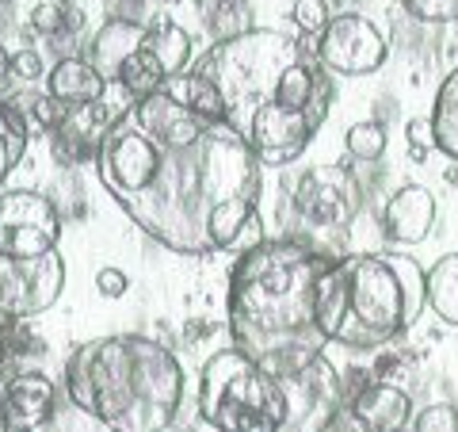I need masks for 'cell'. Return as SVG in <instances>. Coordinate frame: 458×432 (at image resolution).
Wrapping results in <instances>:
<instances>
[{
	"label": "cell",
	"instance_id": "1",
	"mask_svg": "<svg viewBox=\"0 0 458 432\" xmlns=\"http://www.w3.org/2000/svg\"><path fill=\"white\" fill-rule=\"evenodd\" d=\"M107 195L165 249H229L260 203L264 165L225 119H207L161 89L126 108L96 150Z\"/></svg>",
	"mask_w": 458,
	"mask_h": 432
},
{
	"label": "cell",
	"instance_id": "2",
	"mask_svg": "<svg viewBox=\"0 0 458 432\" xmlns=\"http://www.w3.org/2000/svg\"><path fill=\"white\" fill-rule=\"evenodd\" d=\"M199 73L214 81L225 123L252 146L264 168L298 161L328 115V77L298 50L291 35L252 31L214 42L199 62Z\"/></svg>",
	"mask_w": 458,
	"mask_h": 432
},
{
	"label": "cell",
	"instance_id": "3",
	"mask_svg": "<svg viewBox=\"0 0 458 432\" xmlns=\"http://www.w3.org/2000/svg\"><path fill=\"white\" fill-rule=\"evenodd\" d=\"M336 256L310 249L298 238H267L241 253L229 276V337L267 376L302 364L325 349L313 322V302L325 268Z\"/></svg>",
	"mask_w": 458,
	"mask_h": 432
},
{
	"label": "cell",
	"instance_id": "4",
	"mask_svg": "<svg viewBox=\"0 0 458 432\" xmlns=\"http://www.w3.org/2000/svg\"><path fill=\"white\" fill-rule=\"evenodd\" d=\"M65 394L107 432H168L183 406V367L146 333L96 337L65 359Z\"/></svg>",
	"mask_w": 458,
	"mask_h": 432
},
{
	"label": "cell",
	"instance_id": "5",
	"mask_svg": "<svg viewBox=\"0 0 458 432\" xmlns=\"http://www.w3.org/2000/svg\"><path fill=\"white\" fill-rule=\"evenodd\" d=\"M424 272L409 253H348L325 268L313 322L325 344L386 349L405 337L428 307Z\"/></svg>",
	"mask_w": 458,
	"mask_h": 432
},
{
	"label": "cell",
	"instance_id": "6",
	"mask_svg": "<svg viewBox=\"0 0 458 432\" xmlns=\"http://www.w3.org/2000/svg\"><path fill=\"white\" fill-rule=\"evenodd\" d=\"M199 417L214 432H279L283 391L276 376L229 344L199 371Z\"/></svg>",
	"mask_w": 458,
	"mask_h": 432
},
{
	"label": "cell",
	"instance_id": "7",
	"mask_svg": "<svg viewBox=\"0 0 458 432\" xmlns=\"http://www.w3.org/2000/svg\"><path fill=\"white\" fill-rule=\"evenodd\" d=\"M283 391V425L279 432H328L344 413V383L340 371L328 364L325 352L302 359L276 376Z\"/></svg>",
	"mask_w": 458,
	"mask_h": 432
},
{
	"label": "cell",
	"instance_id": "8",
	"mask_svg": "<svg viewBox=\"0 0 458 432\" xmlns=\"http://www.w3.org/2000/svg\"><path fill=\"white\" fill-rule=\"evenodd\" d=\"M363 184L348 165H318L302 172L291 188V211L310 229L321 234H340L363 211Z\"/></svg>",
	"mask_w": 458,
	"mask_h": 432
},
{
	"label": "cell",
	"instance_id": "9",
	"mask_svg": "<svg viewBox=\"0 0 458 432\" xmlns=\"http://www.w3.org/2000/svg\"><path fill=\"white\" fill-rule=\"evenodd\" d=\"M65 287L62 256H8L0 253V322L16 325L47 314Z\"/></svg>",
	"mask_w": 458,
	"mask_h": 432
},
{
	"label": "cell",
	"instance_id": "10",
	"mask_svg": "<svg viewBox=\"0 0 458 432\" xmlns=\"http://www.w3.org/2000/svg\"><path fill=\"white\" fill-rule=\"evenodd\" d=\"M386 57H390V42L382 27L360 12L333 16L318 39V65L336 77H367L386 65Z\"/></svg>",
	"mask_w": 458,
	"mask_h": 432
},
{
	"label": "cell",
	"instance_id": "11",
	"mask_svg": "<svg viewBox=\"0 0 458 432\" xmlns=\"http://www.w3.org/2000/svg\"><path fill=\"white\" fill-rule=\"evenodd\" d=\"M62 238V214L54 199L31 188L0 192V253L8 256H47Z\"/></svg>",
	"mask_w": 458,
	"mask_h": 432
},
{
	"label": "cell",
	"instance_id": "12",
	"mask_svg": "<svg viewBox=\"0 0 458 432\" xmlns=\"http://www.w3.org/2000/svg\"><path fill=\"white\" fill-rule=\"evenodd\" d=\"M57 413V386L47 371H12L0 379V425L4 432H38Z\"/></svg>",
	"mask_w": 458,
	"mask_h": 432
},
{
	"label": "cell",
	"instance_id": "13",
	"mask_svg": "<svg viewBox=\"0 0 458 432\" xmlns=\"http://www.w3.org/2000/svg\"><path fill=\"white\" fill-rule=\"evenodd\" d=\"M382 234L394 245H420L436 226V195L424 184H405L382 207Z\"/></svg>",
	"mask_w": 458,
	"mask_h": 432
},
{
	"label": "cell",
	"instance_id": "14",
	"mask_svg": "<svg viewBox=\"0 0 458 432\" xmlns=\"http://www.w3.org/2000/svg\"><path fill=\"white\" fill-rule=\"evenodd\" d=\"M146 27H141L138 20L131 16H114L107 20L99 31L92 35L89 42V65L96 69L99 77H104V84H119V73H123V65L131 62V57L146 47Z\"/></svg>",
	"mask_w": 458,
	"mask_h": 432
},
{
	"label": "cell",
	"instance_id": "15",
	"mask_svg": "<svg viewBox=\"0 0 458 432\" xmlns=\"http://www.w3.org/2000/svg\"><path fill=\"white\" fill-rule=\"evenodd\" d=\"M348 413L363 432H405L412 421V398L401 386L375 379L363 394L348 402Z\"/></svg>",
	"mask_w": 458,
	"mask_h": 432
},
{
	"label": "cell",
	"instance_id": "16",
	"mask_svg": "<svg viewBox=\"0 0 458 432\" xmlns=\"http://www.w3.org/2000/svg\"><path fill=\"white\" fill-rule=\"evenodd\" d=\"M47 92L65 99L69 108H81V104H96L107 92V84L89 65V57L73 54V57H57V65L47 73Z\"/></svg>",
	"mask_w": 458,
	"mask_h": 432
},
{
	"label": "cell",
	"instance_id": "17",
	"mask_svg": "<svg viewBox=\"0 0 458 432\" xmlns=\"http://www.w3.org/2000/svg\"><path fill=\"white\" fill-rule=\"evenodd\" d=\"M161 92L168 99H176L180 108H188L195 115H207V119H225V104H222V96L218 89H214V81H207L199 69H191V73H176V77H168L161 84Z\"/></svg>",
	"mask_w": 458,
	"mask_h": 432
},
{
	"label": "cell",
	"instance_id": "18",
	"mask_svg": "<svg viewBox=\"0 0 458 432\" xmlns=\"http://www.w3.org/2000/svg\"><path fill=\"white\" fill-rule=\"evenodd\" d=\"M428 126H432V146L458 165V69L439 84Z\"/></svg>",
	"mask_w": 458,
	"mask_h": 432
},
{
	"label": "cell",
	"instance_id": "19",
	"mask_svg": "<svg viewBox=\"0 0 458 432\" xmlns=\"http://www.w3.org/2000/svg\"><path fill=\"white\" fill-rule=\"evenodd\" d=\"M428 283V307L436 310L439 322L458 325V253H447L424 272Z\"/></svg>",
	"mask_w": 458,
	"mask_h": 432
},
{
	"label": "cell",
	"instance_id": "20",
	"mask_svg": "<svg viewBox=\"0 0 458 432\" xmlns=\"http://www.w3.org/2000/svg\"><path fill=\"white\" fill-rule=\"evenodd\" d=\"M146 50L157 57V65L165 69V81L176 77V73H188V62H191V35L176 23H157L153 31L146 35Z\"/></svg>",
	"mask_w": 458,
	"mask_h": 432
},
{
	"label": "cell",
	"instance_id": "21",
	"mask_svg": "<svg viewBox=\"0 0 458 432\" xmlns=\"http://www.w3.org/2000/svg\"><path fill=\"white\" fill-rule=\"evenodd\" d=\"M27 115L20 111V104L0 96V184L8 180V172L23 161L27 153Z\"/></svg>",
	"mask_w": 458,
	"mask_h": 432
},
{
	"label": "cell",
	"instance_id": "22",
	"mask_svg": "<svg viewBox=\"0 0 458 432\" xmlns=\"http://www.w3.org/2000/svg\"><path fill=\"white\" fill-rule=\"evenodd\" d=\"M203 23L214 39L225 42V39L252 31V12H249L245 0H210L203 8Z\"/></svg>",
	"mask_w": 458,
	"mask_h": 432
},
{
	"label": "cell",
	"instance_id": "23",
	"mask_svg": "<svg viewBox=\"0 0 458 432\" xmlns=\"http://www.w3.org/2000/svg\"><path fill=\"white\" fill-rule=\"evenodd\" d=\"M119 84L126 89V96H131L134 104H138V99L153 96V92H157V89H161V84H165V69L157 65V57H153L146 47H141V50L131 57V62L123 65Z\"/></svg>",
	"mask_w": 458,
	"mask_h": 432
},
{
	"label": "cell",
	"instance_id": "24",
	"mask_svg": "<svg viewBox=\"0 0 458 432\" xmlns=\"http://www.w3.org/2000/svg\"><path fill=\"white\" fill-rule=\"evenodd\" d=\"M344 146H348V153L355 157V161L375 165V161H382L386 146H390V134H386V126H382V123L367 119V123L348 126V134H344Z\"/></svg>",
	"mask_w": 458,
	"mask_h": 432
},
{
	"label": "cell",
	"instance_id": "25",
	"mask_svg": "<svg viewBox=\"0 0 458 432\" xmlns=\"http://www.w3.org/2000/svg\"><path fill=\"white\" fill-rule=\"evenodd\" d=\"M291 20H294V27L302 35L321 39V31L333 23V12H328V0H294Z\"/></svg>",
	"mask_w": 458,
	"mask_h": 432
},
{
	"label": "cell",
	"instance_id": "26",
	"mask_svg": "<svg viewBox=\"0 0 458 432\" xmlns=\"http://www.w3.org/2000/svg\"><path fill=\"white\" fill-rule=\"evenodd\" d=\"M409 432H458V410L451 402H432V406H424L412 417Z\"/></svg>",
	"mask_w": 458,
	"mask_h": 432
},
{
	"label": "cell",
	"instance_id": "27",
	"mask_svg": "<svg viewBox=\"0 0 458 432\" xmlns=\"http://www.w3.org/2000/svg\"><path fill=\"white\" fill-rule=\"evenodd\" d=\"M401 8L420 23H454L458 20V0H401Z\"/></svg>",
	"mask_w": 458,
	"mask_h": 432
},
{
	"label": "cell",
	"instance_id": "28",
	"mask_svg": "<svg viewBox=\"0 0 458 432\" xmlns=\"http://www.w3.org/2000/svg\"><path fill=\"white\" fill-rule=\"evenodd\" d=\"M69 108L65 99H57V96H35V104H31V119H35V126H42V131H57V126H65V119H69Z\"/></svg>",
	"mask_w": 458,
	"mask_h": 432
},
{
	"label": "cell",
	"instance_id": "29",
	"mask_svg": "<svg viewBox=\"0 0 458 432\" xmlns=\"http://www.w3.org/2000/svg\"><path fill=\"white\" fill-rule=\"evenodd\" d=\"M65 12H69V4L42 0V4H35V12H31V27L42 39H54L57 31H65Z\"/></svg>",
	"mask_w": 458,
	"mask_h": 432
},
{
	"label": "cell",
	"instance_id": "30",
	"mask_svg": "<svg viewBox=\"0 0 458 432\" xmlns=\"http://www.w3.org/2000/svg\"><path fill=\"white\" fill-rule=\"evenodd\" d=\"M96 291L104 298H123L131 291V276H126L123 268H99L96 272Z\"/></svg>",
	"mask_w": 458,
	"mask_h": 432
},
{
	"label": "cell",
	"instance_id": "31",
	"mask_svg": "<svg viewBox=\"0 0 458 432\" xmlns=\"http://www.w3.org/2000/svg\"><path fill=\"white\" fill-rule=\"evenodd\" d=\"M405 138H409L412 161H428V150H436V146H432V126H428V119H412V123L405 126Z\"/></svg>",
	"mask_w": 458,
	"mask_h": 432
},
{
	"label": "cell",
	"instance_id": "32",
	"mask_svg": "<svg viewBox=\"0 0 458 432\" xmlns=\"http://www.w3.org/2000/svg\"><path fill=\"white\" fill-rule=\"evenodd\" d=\"M12 73H16L20 81H38L42 73H47V62H42L38 50H16L12 54Z\"/></svg>",
	"mask_w": 458,
	"mask_h": 432
},
{
	"label": "cell",
	"instance_id": "33",
	"mask_svg": "<svg viewBox=\"0 0 458 432\" xmlns=\"http://www.w3.org/2000/svg\"><path fill=\"white\" fill-rule=\"evenodd\" d=\"M8 77H12V50L0 42V84H4Z\"/></svg>",
	"mask_w": 458,
	"mask_h": 432
},
{
	"label": "cell",
	"instance_id": "34",
	"mask_svg": "<svg viewBox=\"0 0 458 432\" xmlns=\"http://www.w3.org/2000/svg\"><path fill=\"white\" fill-rule=\"evenodd\" d=\"M0 379H4V333H0Z\"/></svg>",
	"mask_w": 458,
	"mask_h": 432
},
{
	"label": "cell",
	"instance_id": "35",
	"mask_svg": "<svg viewBox=\"0 0 458 432\" xmlns=\"http://www.w3.org/2000/svg\"><path fill=\"white\" fill-rule=\"evenodd\" d=\"M157 4H180V0H157Z\"/></svg>",
	"mask_w": 458,
	"mask_h": 432
},
{
	"label": "cell",
	"instance_id": "36",
	"mask_svg": "<svg viewBox=\"0 0 458 432\" xmlns=\"http://www.w3.org/2000/svg\"><path fill=\"white\" fill-rule=\"evenodd\" d=\"M57 4H73V0H57Z\"/></svg>",
	"mask_w": 458,
	"mask_h": 432
},
{
	"label": "cell",
	"instance_id": "37",
	"mask_svg": "<svg viewBox=\"0 0 458 432\" xmlns=\"http://www.w3.org/2000/svg\"><path fill=\"white\" fill-rule=\"evenodd\" d=\"M405 432H409V428H405Z\"/></svg>",
	"mask_w": 458,
	"mask_h": 432
}]
</instances>
